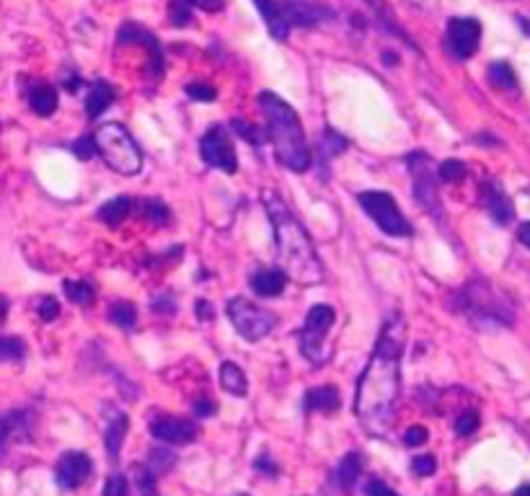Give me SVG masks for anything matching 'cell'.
I'll use <instances>...</instances> for the list:
<instances>
[{"instance_id": "6da1fadb", "label": "cell", "mask_w": 530, "mask_h": 496, "mask_svg": "<svg viewBox=\"0 0 530 496\" xmlns=\"http://www.w3.org/2000/svg\"><path fill=\"white\" fill-rule=\"evenodd\" d=\"M407 344V321L401 313L386 318L378 334L376 349L358 380L355 413L359 424L376 437H386L394 427L396 406L401 395V357Z\"/></svg>"}, {"instance_id": "7a4b0ae2", "label": "cell", "mask_w": 530, "mask_h": 496, "mask_svg": "<svg viewBox=\"0 0 530 496\" xmlns=\"http://www.w3.org/2000/svg\"><path fill=\"white\" fill-rule=\"evenodd\" d=\"M261 199H264L267 218L272 223L280 269H285L288 277L298 285H319L324 279V264L316 254L313 240L306 233L303 223L274 191H267Z\"/></svg>"}, {"instance_id": "3957f363", "label": "cell", "mask_w": 530, "mask_h": 496, "mask_svg": "<svg viewBox=\"0 0 530 496\" xmlns=\"http://www.w3.org/2000/svg\"><path fill=\"white\" fill-rule=\"evenodd\" d=\"M259 106L264 114V132L272 142L277 160L290 169L292 173L309 171L310 166V151L306 130L300 124L298 112L292 109L285 99H280L272 91H261L259 93Z\"/></svg>"}, {"instance_id": "277c9868", "label": "cell", "mask_w": 530, "mask_h": 496, "mask_svg": "<svg viewBox=\"0 0 530 496\" xmlns=\"http://www.w3.org/2000/svg\"><path fill=\"white\" fill-rule=\"evenodd\" d=\"M450 308L466 316L474 326L484 331L489 328H510L515 324V306L502 290H496L484 277L468 279L463 287L453 292Z\"/></svg>"}, {"instance_id": "5b68a950", "label": "cell", "mask_w": 530, "mask_h": 496, "mask_svg": "<svg viewBox=\"0 0 530 496\" xmlns=\"http://www.w3.org/2000/svg\"><path fill=\"white\" fill-rule=\"evenodd\" d=\"M254 3L277 42H285L295 26H319L334 18V11L329 5L313 0H254Z\"/></svg>"}, {"instance_id": "8992f818", "label": "cell", "mask_w": 530, "mask_h": 496, "mask_svg": "<svg viewBox=\"0 0 530 496\" xmlns=\"http://www.w3.org/2000/svg\"><path fill=\"white\" fill-rule=\"evenodd\" d=\"M96 151L103 158V163L114 173L135 176L142 169V153L137 148L135 137L120 122H106L96 130Z\"/></svg>"}, {"instance_id": "52a82bcc", "label": "cell", "mask_w": 530, "mask_h": 496, "mask_svg": "<svg viewBox=\"0 0 530 496\" xmlns=\"http://www.w3.org/2000/svg\"><path fill=\"white\" fill-rule=\"evenodd\" d=\"M404 160H407V169H409L411 181H414L417 202L425 207L437 223H443V205H440V189H437L440 173H435L432 158L425 151H414Z\"/></svg>"}, {"instance_id": "ba28073f", "label": "cell", "mask_w": 530, "mask_h": 496, "mask_svg": "<svg viewBox=\"0 0 530 496\" xmlns=\"http://www.w3.org/2000/svg\"><path fill=\"white\" fill-rule=\"evenodd\" d=\"M359 207L365 209V215L373 218V223L386 233V236H394V238H407L411 236V225L407 223L401 207L396 202L388 191H359L358 194Z\"/></svg>"}, {"instance_id": "9c48e42d", "label": "cell", "mask_w": 530, "mask_h": 496, "mask_svg": "<svg viewBox=\"0 0 530 496\" xmlns=\"http://www.w3.org/2000/svg\"><path fill=\"white\" fill-rule=\"evenodd\" d=\"M337 321V313L331 306H313L306 316V324L298 334V342H300V352L303 357L313 365H324L331 357V352H326V336H329V328Z\"/></svg>"}, {"instance_id": "30bf717a", "label": "cell", "mask_w": 530, "mask_h": 496, "mask_svg": "<svg viewBox=\"0 0 530 496\" xmlns=\"http://www.w3.org/2000/svg\"><path fill=\"white\" fill-rule=\"evenodd\" d=\"M225 310H228V318H231L233 328L239 331V336L246 339V342H261L264 336L272 334L274 326H277V316L274 313L259 308L246 297H233Z\"/></svg>"}, {"instance_id": "8fae6325", "label": "cell", "mask_w": 530, "mask_h": 496, "mask_svg": "<svg viewBox=\"0 0 530 496\" xmlns=\"http://www.w3.org/2000/svg\"><path fill=\"white\" fill-rule=\"evenodd\" d=\"M200 155L207 166L225 173L239 171V155L233 148V140L228 135L225 124H212L200 140Z\"/></svg>"}, {"instance_id": "7c38bea8", "label": "cell", "mask_w": 530, "mask_h": 496, "mask_svg": "<svg viewBox=\"0 0 530 496\" xmlns=\"http://www.w3.org/2000/svg\"><path fill=\"white\" fill-rule=\"evenodd\" d=\"M481 24L476 18L456 16L447 21V50L456 60H468L479 52Z\"/></svg>"}, {"instance_id": "4fadbf2b", "label": "cell", "mask_w": 530, "mask_h": 496, "mask_svg": "<svg viewBox=\"0 0 530 496\" xmlns=\"http://www.w3.org/2000/svg\"><path fill=\"white\" fill-rule=\"evenodd\" d=\"M151 434L158 443H169V445H189L197 440L200 427L191 419L172 416V413H158L151 419Z\"/></svg>"}, {"instance_id": "5bb4252c", "label": "cell", "mask_w": 530, "mask_h": 496, "mask_svg": "<svg viewBox=\"0 0 530 496\" xmlns=\"http://www.w3.org/2000/svg\"><path fill=\"white\" fill-rule=\"evenodd\" d=\"M93 473V462L86 452H65L57 465H54V483L63 489V491H73V489H81Z\"/></svg>"}, {"instance_id": "9a60e30c", "label": "cell", "mask_w": 530, "mask_h": 496, "mask_svg": "<svg viewBox=\"0 0 530 496\" xmlns=\"http://www.w3.org/2000/svg\"><path fill=\"white\" fill-rule=\"evenodd\" d=\"M481 205L486 207V212L495 218V223L510 225L515 220L513 199L505 194V189L499 187V181H495V179H486L481 184Z\"/></svg>"}, {"instance_id": "2e32d148", "label": "cell", "mask_w": 530, "mask_h": 496, "mask_svg": "<svg viewBox=\"0 0 530 496\" xmlns=\"http://www.w3.org/2000/svg\"><path fill=\"white\" fill-rule=\"evenodd\" d=\"M32 411H8L0 416V455L16 440H26L32 432Z\"/></svg>"}, {"instance_id": "e0dca14e", "label": "cell", "mask_w": 530, "mask_h": 496, "mask_svg": "<svg viewBox=\"0 0 530 496\" xmlns=\"http://www.w3.org/2000/svg\"><path fill=\"white\" fill-rule=\"evenodd\" d=\"M132 39L140 42V44H145V47L151 50V70H148V73H151V78H161V75H163V65H161V63H163V54H161L158 39H155L148 29H140L137 24L130 21V24H124L120 29V42L122 44H127V42H132Z\"/></svg>"}, {"instance_id": "ac0fdd59", "label": "cell", "mask_w": 530, "mask_h": 496, "mask_svg": "<svg viewBox=\"0 0 530 496\" xmlns=\"http://www.w3.org/2000/svg\"><path fill=\"white\" fill-rule=\"evenodd\" d=\"M288 279L290 277L285 269H259L251 277V290L257 292L259 297H277V295H282Z\"/></svg>"}, {"instance_id": "d6986e66", "label": "cell", "mask_w": 530, "mask_h": 496, "mask_svg": "<svg viewBox=\"0 0 530 496\" xmlns=\"http://www.w3.org/2000/svg\"><path fill=\"white\" fill-rule=\"evenodd\" d=\"M117 99V91L112 83H106V81H96V83H91V91H88L86 96V114L88 120H99L103 112L114 103Z\"/></svg>"}, {"instance_id": "ffe728a7", "label": "cell", "mask_w": 530, "mask_h": 496, "mask_svg": "<svg viewBox=\"0 0 530 496\" xmlns=\"http://www.w3.org/2000/svg\"><path fill=\"white\" fill-rule=\"evenodd\" d=\"M342 406V398H339V391L337 385H319V388H310L306 391V398H303V409L313 413V411H337Z\"/></svg>"}, {"instance_id": "44dd1931", "label": "cell", "mask_w": 530, "mask_h": 496, "mask_svg": "<svg viewBox=\"0 0 530 496\" xmlns=\"http://www.w3.org/2000/svg\"><path fill=\"white\" fill-rule=\"evenodd\" d=\"M127 429H130V419H127V413H120V411H117L114 416H109L106 429H103V443H106V452H109V458H112V461H117V458H120V450H122V443H124Z\"/></svg>"}, {"instance_id": "7402d4cb", "label": "cell", "mask_w": 530, "mask_h": 496, "mask_svg": "<svg viewBox=\"0 0 530 496\" xmlns=\"http://www.w3.org/2000/svg\"><path fill=\"white\" fill-rule=\"evenodd\" d=\"M29 106L36 117H52L57 112V91L50 83H34L29 88Z\"/></svg>"}, {"instance_id": "603a6c76", "label": "cell", "mask_w": 530, "mask_h": 496, "mask_svg": "<svg viewBox=\"0 0 530 496\" xmlns=\"http://www.w3.org/2000/svg\"><path fill=\"white\" fill-rule=\"evenodd\" d=\"M362 471H365V455L358 452V450L347 452L344 461L339 462V471H337V479H339V486H342L344 491H352L358 486Z\"/></svg>"}, {"instance_id": "cb8c5ba5", "label": "cell", "mask_w": 530, "mask_h": 496, "mask_svg": "<svg viewBox=\"0 0 530 496\" xmlns=\"http://www.w3.org/2000/svg\"><path fill=\"white\" fill-rule=\"evenodd\" d=\"M221 385L225 388V394L236 395V398H243V395L249 394L246 373L240 370L236 362H222L221 365Z\"/></svg>"}, {"instance_id": "d4e9b609", "label": "cell", "mask_w": 530, "mask_h": 496, "mask_svg": "<svg viewBox=\"0 0 530 496\" xmlns=\"http://www.w3.org/2000/svg\"><path fill=\"white\" fill-rule=\"evenodd\" d=\"M132 199L130 197H114V199H109L106 205L99 207V212H96V218L102 220V223H106L109 228H117V225H122V220L132 212Z\"/></svg>"}, {"instance_id": "484cf974", "label": "cell", "mask_w": 530, "mask_h": 496, "mask_svg": "<svg viewBox=\"0 0 530 496\" xmlns=\"http://www.w3.org/2000/svg\"><path fill=\"white\" fill-rule=\"evenodd\" d=\"M349 148V140L344 135H339L337 130L326 127L321 132V140H319V155H321V163L326 160H334L337 155H342L344 151Z\"/></svg>"}, {"instance_id": "4316f807", "label": "cell", "mask_w": 530, "mask_h": 496, "mask_svg": "<svg viewBox=\"0 0 530 496\" xmlns=\"http://www.w3.org/2000/svg\"><path fill=\"white\" fill-rule=\"evenodd\" d=\"M486 78H489V83L499 91H515L517 88V75H515V70L510 63H505V60H496L492 63L489 68H486Z\"/></svg>"}, {"instance_id": "83f0119b", "label": "cell", "mask_w": 530, "mask_h": 496, "mask_svg": "<svg viewBox=\"0 0 530 496\" xmlns=\"http://www.w3.org/2000/svg\"><path fill=\"white\" fill-rule=\"evenodd\" d=\"M130 479L135 483L137 494L140 496H158V476H155L148 465L135 462V465L130 468Z\"/></svg>"}, {"instance_id": "f1b7e54d", "label": "cell", "mask_w": 530, "mask_h": 496, "mask_svg": "<svg viewBox=\"0 0 530 496\" xmlns=\"http://www.w3.org/2000/svg\"><path fill=\"white\" fill-rule=\"evenodd\" d=\"M65 297H68L73 306H91L93 303V297H96V290H93V285L86 282V279H68L65 285Z\"/></svg>"}, {"instance_id": "f546056e", "label": "cell", "mask_w": 530, "mask_h": 496, "mask_svg": "<svg viewBox=\"0 0 530 496\" xmlns=\"http://www.w3.org/2000/svg\"><path fill=\"white\" fill-rule=\"evenodd\" d=\"M26 357V344L18 336H0V362H21Z\"/></svg>"}, {"instance_id": "4dcf8cb0", "label": "cell", "mask_w": 530, "mask_h": 496, "mask_svg": "<svg viewBox=\"0 0 530 496\" xmlns=\"http://www.w3.org/2000/svg\"><path fill=\"white\" fill-rule=\"evenodd\" d=\"M109 318H112L117 326H122V328H135L137 310L132 303L122 300V303H114V306L109 308Z\"/></svg>"}, {"instance_id": "1f68e13d", "label": "cell", "mask_w": 530, "mask_h": 496, "mask_svg": "<svg viewBox=\"0 0 530 496\" xmlns=\"http://www.w3.org/2000/svg\"><path fill=\"white\" fill-rule=\"evenodd\" d=\"M173 462H176V455H173L172 450H161V447H155V450H151V455H148V468L153 471L155 476L169 473V471L173 468Z\"/></svg>"}, {"instance_id": "d6a6232c", "label": "cell", "mask_w": 530, "mask_h": 496, "mask_svg": "<svg viewBox=\"0 0 530 496\" xmlns=\"http://www.w3.org/2000/svg\"><path fill=\"white\" fill-rule=\"evenodd\" d=\"M191 0H172V5H169V18H172L173 26H189L191 24Z\"/></svg>"}, {"instance_id": "836d02e7", "label": "cell", "mask_w": 530, "mask_h": 496, "mask_svg": "<svg viewBox=\"0 0 530 496\" xmlns=\"http://www.w3.org/2000/svg\"><path fill=\"white\" fill-rule=\"evenodd\" d=\"M479 413L476 411H463L456 416V422H453V429H456V434H461V437H471L476 429H479Z\"/></svg>"}, {"instance_id": "e575fe53", "label": "cell", "mask_w": 530, "mask_h": 496, "mask_svg": "<svg viewBox=\"0 0 530 496\" xmlns=\"http://www.w3.org/2000/svg\"><path fill=\"white\" fill-rule=\"evenodd\" d=\"M142 215L155 225H163L172 220V209L163 205V202H158V199H148V202L142 205Z\"/></svg>"}, {"instance_id": "d590c367", "label": "cell", "mask_w": 530, "mask_h": 496, "mask_svg": "<svg viewBox=\"0 0 530 496\" xmlns=\"http://www.w3.org/2000/svg\"><path fill=\"white\" fill-rule=\"evenodd\" d=\"M437 173H440L443 181H461L463 176H466V163L456 160V158H447V160H443L437 166Z\"/></svg>"}, {"instance_id": "8d00e7d4", "label": "cell", "mask_w": 530, "mask_h": 496, "mask_svg": "<svg viewBox=\"0 0 530 496\" xmlns=\"http://www.w3.org/2000/svg\"><path fill=\"white\" fill-rule=\"evenodd\" d=\"M231 127H233V132L243 140H249V145H254V148H261V132H259L257 127L251 124V122H243V120H233L231 122Z\"/></svg>"}, {"instance_id": "74e56055", "label": "cell", "mask_w": 530, "mask_h": 496, "mask_svg": "<svg viewBox=\"0 0 530 496\" xmlns=\"http://www.w3.org/2000/svg\"><path fill=\"white\" fill-rule=\"evenodd\" d=\"M187 96L194 102H215L218 99V88L202 83V81H194L187 86Z\"/></svg>"}, {"instance_id": "f35d334b", "label": "cell", "mask_w": 530, "mask_h": 496, "mask_svg": "<svg viewBox=\"0 0 530 496\" xmlns=\"http://www.w3.org/2000/svg\"><path fill=\"white\" fill-rule=\"evenodd\" d=\"M127 491H130V481H127V476H122V473H112V476L106 479L103 496H127Z\"/></svg>"}, {"instance_id": "ab89813d", "label": "cell", "mask_w": 530, "mask_h": 496, "mask_svg": "<svg viewBox=\"0 0 530 496\" xmlns=\"http://www.w3.org/2000/svg\"><path fill=\"white\" fill-rule=\"evenodd\" d=\"M70 151L78 155L81 160H91L93 155H99V151H96V140H93V135L75 140V142L70 145Z\"/></svg>"}, {"instance_id": "60d3db41", "label": "cell", "mask_w": 530, "mask_h": 496, "mask_svg": "<svg viewBox=\"0 0 530 496\" xmlns=\"http://www.w3.org/2000/svg\"><path fill=\"white\" fill-rule=\"evenodd\" d=\"M36 313H39V318H42L44 324H50V321H54V318L60 316V303L47 295V297L39 300V310H36Z\"/></svg>"}, {"instance_id": "b9f144b4", "label": "cell", "mask_w": 530, "mask_h": 496, "mask_svg": "<svg viewBox=\"0 0 530 496\" xmlns=\"http://www.w3.org/2000/svg\"><path fill=\"white\" fill-rule=\"evenodd\" d=\"M411 468L417 476H432L437 471V461H435V455H417L411 461Z\"/></svg>"}, {"instance_id": "7bdbcfd3", "label": "cell", "mask_w": 530, "mask_h": 496, "mask_svg": "<svg viewBox=\"0 0 530 496\" xmlns=\"http://www.w3.org/2000/svg\"><path fill=\"white\" fill-rule=\"evenodd\" d=\"M429 440V432L425 427H409L404 434V445L407 447H419Z\"/></svg>"}, {"instance_id": "ee69618b", "label": "cell", "mask_w": 530, "mask_h": 496, "mask_svg": "<svg viewBox=\"0 0 530 496\" xmlns=\"http://www.w3.org/2000/svg\"><path fill=\"white\" fill-rule=\"evenodd\" d=\"M365 494L368 496H398L394 489H388L383 481H378V479L368 481V486H365Z\"/></svg>"}, {"instance_id": "f6af8a7d", "label": "cell", "mask_w": 530, "mask_h": 496, "mask_svg": "<svg viewBox=\"0 0 530 496\" xmlns=\"http://www.w3.org/2000/svg\"><path fill=\"white\" fill-rule=\"evenodd\" d=\"M254 468H257V471H261V473L267 471V473H272V476H277V473H280V468H277V462L272 461V455H270V452H261V455H259V461L254 462Z\"/></svg>"}, {"instance_id": "bcb514c9", "label": "cell", "mask_w": 530, "mask_h": 496, "mask_svg": "<svg viewBox=\"0 0 530 496\" xmlns=\"http://www.w3.org/2000/svg\"><path fill=\"white\" fill-rule=\"evenodd\" d=\"M215 411H218L215 401H212V398H207V395L194 404V413H197V416H215Z\"/></svg>"}, {"instance_id": "7dc6e473", "label": "cell", "mask_w": 530, "mask_h": 496, "mask_svg": "<svg viewBox=\"0 0 530 496\" xmlns=\"http://www.w3.org/2000/svg\"><path fill=\"white\" fill-rule=\"evenodd\" d=\"M191 5L200 11H207V14H218L225 8V0H191Z\"/></svg>"}, {"instance_id": "c3c4849f", "label": "cell", "mask_w": 530, "mask_h": 496, "mask_svg": "<svg viewBox=\"0 0 530 496\" xmlns=\"http://www.w3.org/2000/svg\"><path fill=\"white\" fill-rule=\"evenodd\" d=\"M212 303H207V300H197V318L200 321H212Z\"/></svg>"}, {"instance_id": "681fc988", "label": "cell", "mask_w": 530, "mask_h": 496, "mask_svg": "<svg viewBox=\"0 0 530 496\" xmlns=\"http://www.w3.org/2000/svg\"><path fill=\"white\" fill-rule=\"evenodd\" d=\"M517 240H520L525 248H530V223L520 225V230H517Z\"/></svg>"}, {"instance_id": "f907efd6", "label": "cell", "mask_w": 530, "mask_h": 496, "mask_svg": "<svg viewBox=\"0 0 530 496\" xmlns=\"http://www.w3.org/2000/svg\"><path fill=\"white\" fill-rule=\"evenodd\" d=\"M517 21H520V29L530 36V14L528 16H517Z\"/></svg>"}, {"instance_id": "816d5d0a", "label": "cell", "mask_w": 530, "mask_h": 496, "mask_svg": "<svg viewBox=\"0 0 530 496\" xmlns=\"http://www.w3.org/2000/svg\"><path fill=\"white\" fill-rule=\"evenodd\" d=\"M515 496H530V483L528 486H520V489L515 491Z\"/></svg>"}, {"instance_id": "f5cc1de1", "label": "cell", "mask_w": 530, "mask_h": 496, "mask_svg": "<svg viewBox=\"0 0 530 496\" xmlns=\"http://www.w3.org/2000/svg\"><path fill=\"white\" fill-rule=\"evenodd\" d=\"M5 313H8V303H5V300H0V321L5 318Z\"/></svg>"}, {"instance_id": "db71d44e", "label": "cell", "mask_w": 530, "mask_h": 496, "mask_svg": "<svg viewBox=\"0 0 530 496\" xmlns=\"http://www.w3.org/2000/svg\"><path fill=\"white\" fill-rule=\"evenodd\" d=\"M368 3H373V8L380 14V0H368ZM380 16H383V14H380ZM383 21H386V16H383Z\"/></svg>"}, {"instance_id": "11a10c76", "label": "cell", "mask_w": 530, "mask_h": 496, "mask_svg": "<svg viewBox=\"0 0 530 496\" xmlns=\"http://www.w3.org/2000/svg\"><path fill=\"white\" fill-rule=\"evenodd\" d=\"M239 496H243V494H239Z\"/></svg>"}]
</instances>
